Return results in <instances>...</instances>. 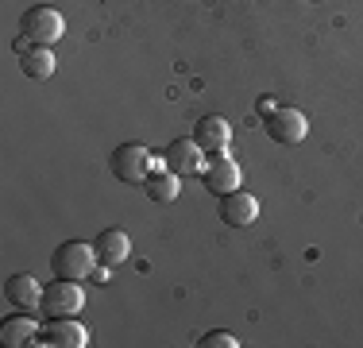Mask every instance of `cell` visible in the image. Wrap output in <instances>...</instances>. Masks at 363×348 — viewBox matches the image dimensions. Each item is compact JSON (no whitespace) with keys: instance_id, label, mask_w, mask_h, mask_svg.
<instances>
[{"instance_id":"obj_16","label":"cell","mask_w":363,"mask_h":348,"mask_svg":"<svg viewBox=\"0 0 363 348\" xmlns=\"http://www.w3.org/2000/svg\"><path fill=\"white\" fill-rule=\"evenodd\" d=\"M197 344H201V348H240V337L236 333H224V329H213V333H205Z\"/></svg>"},{"instance_id":"obj_7","label":"cell","mask_w":363,"mask_h":348,"mask_svg":"<svg viewBox=\"0 0 363 348\" xmlns=\"http://www.w3.org/2000/svg\"><path fill=\"white\" fill-rule=\"evenodd\" d=\"M267 132H271L274 143L294 147V143H301V139H306L309 120H306V112H301V109H274L271 116H267Z\"/></svg>"},{"instance_id":"obj_1","label":"cell","mask_w":363,"mask_h":348,"mask_svg":"<svg viewBox=\"0 0 363 348\" xmlns=\"http://www.w3.org/2000/svg\"><path fill=\"white\" fill-rule=\"evenodd\" d=\"M50 267H55V278H74V283L93 278V271H97V248L85 240H66L55 248Z\"/></svg>"},{"instance_id":"obj_5","label":"cell","mask_w":363,"mask_h":348,"mask_svg":"<svg viewBox=\"0 0 363 348\" xmlns=\"http://www.w3.org/2000/svg\"><path fill=\"white\" fill-rule=\"evenodd\" d=\"M201 182H205V190H209V194H217V197L240 190V167H236V159H232V155H224V151L205 155Z\"/></svg>"},{"instance_id":"obj_3","label":"cell","mask_w":363,"mask_h":348,"mask_svg":"<svg viewBox=\"0 0 363 348\" xmlns=\"http://www.w3.org/2000/svg\"><path fill=\"white\" fill-rule=\"evenodd\" d=\"M20 31L28 35L35 47H55L66 35V20H62V12H55L50 4H35L20 16Z\"/></svg>"},{"instance_id":"obj_9","label":"cell","mask_w":363,"mask_h":348,"mask_svg":"<svg viewBox=\"0 0 363 348\" xmlns=\"http://www.w3.org/2000/svg\"><path fill=\"white\" fill-rule=\"evenodd\" d=\"M259 217V202L247 190H232V194L220 197V221L228 224V229H247Z\"/></svg>"},{"instance_id":"obj_4","label":"cell","mask_w":363,"mask_h":348,"mask_svg":"<svg viewBox=\"0 0 363 348\" xmlns=\"http://www.w3.org/2000/svg\"><path fill=\"white\" fill-rule=\"evenodd\" d=\"M85 306V294L74 278H55L50 286H43V317H77Z\"/></svg>"},{"instance_id":"obj_10","label":"cell","mask_w":363,"mask_h":348,"mask_svg":"<svg viewBox=\"0 0 363 348\" xmlns=\"http://www.w3.org/2000/svg\"><path fill=\"white\" fill-rule=\"evenodd\" d=\"M194 139H197V147H201L205 155H213V151H228V143H232V124L224 116H201L194 124Z\"/></svg>"},{"instance_id":"obj_15","label":"cell","mask_w":363,"mask_h":348,"mask_svg":"<svg viewBox=\"0 0 363 348\" xmlns=\"http://www.w3.org/2000/svg\"><path fill=\"white\" fill-rule=\"evenodd\" d=\"M143 190H147V197H151V202H159V205H167V202H174L178 197V174H170L167 167H159L151 174V178L143 182Z\"/></svg>"},{"instance_id":"obj_17","label":"cell","mask_w":363,"mask_h":348,"mask_svg":"<svg viewBox=\"0 0 363 348\" xmlns=\"http://www.w3.org/2000/svg\"><path fill=\"white\" fill-rule=\"evenodd\" d=\"M255 112H259V116H271V112H274V101H271V97H259V101H255Z\"/></svg>"},{"instance_id":"obj_13","label":"cell","mask_w":363,"mask_h":348,"mask_svg":"<svg viewBox=\"0 0 363 348\" xmlns=\"http://www.w3.org/2000/svg\"><path fill=\"white\" fill-rule=\"evenodd\" d=\"M39 341V325L28 317V313H12V317L0 321V344L4 348H23Z\"/></svg>"},{"instance_id":"obj_2","label":"cell","mask_w":363,"mask_h":348,"mask_svg":"<svg viewBox=\"0 0 363 348\" xmlns=\"http://www.w3.org/2000/svg\"><path fill=\"white\" fill-rule=\"evenodd\" d=\"M108 167H112V174H116L120 182H128V186H143L162 163H155V155L147 151L143 143H120L116 151H112Z\"/></svg>"},{"instance_id":"obj_14","label":"cell","mask_w":363,"mask_h":348,"mask_svg":"<svg viewBox=\"0 0 363 348\" xmlns=\"http://www.w3.org/2000/svg\"><path fill=\"white\" fill-rule=\"evenodd\" d=\"M55 66H58V58H55V50H50V47H31L28 55L20 58V70L28 77H35V82H47V77L55 74Z\"/></svg>"},{"instance_id":"obj_6","label":"cell","mask_w":363,"mask_h":348,"mask_svg":"<svg viewBox=\"0 0 363 348\" xmlns=\"http://www.w3.org/2000/svg\"><path fill=\"white\" fill-rule=\"evenodd\" d=\"M47 348H85L89 344V329L77 317H47V325L39 329V341Z\"/></svg>"},{"instance_id":"obj_12","label":"cell","mask_w":363,"mask_h":348,"mask_svg":"<svg viewBox=\"0 0 363 348\" xmlns=\"http://www.w3.org/2000/svg\"><path fill=\"white\" fill-rule=\"evenodd\" d=\"M4 298H8V306H16V310H39L43 286L35 283V275L20 271V275L4 278Z\"/></svg>"},{"instance_id":"obj_8","label":"cell","mask_w":363,"mask_h":348,"mask_svg":"<svg viewBox=\"0 0 363 348\" xmlns=\"http://www.w3.org/2000/svg\"><path fill=\"white\" fill-rule=\"evenodd\" d=\"M201 163H205V151L197 147V139H174V143H167V151H162V167L170 174H178V178H186V174H201Z\"/></svg>"},{"instance_id":"obj_11","label":"cell","mask_w":363,"mask_h":348,"mask_svg":"<svg viewBox=\"0 0 363 348\" xmlns=\"http://www.w3.org/2000/svg\"><path fill=\"white\" fill-rule=\"evenodd\" d=\"M93 248H97V263L101 267H120L128 256H132V236H128L124 229H105L97 240H93Z\"/></svg>"}]
</instances>
